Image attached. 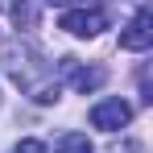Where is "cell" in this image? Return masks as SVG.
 <instances>
[{"label":"cell","instance_id":"cell-1","mask_svg":"<svg viewBox=\"0 0 153 153\" xmlns=\"http://www.w3.org/2000/svg\"><path fill=\"white\" fill-rule=\"evenodd\" d=\"M0 62H4L8 79H13L33 103H58L62 79H58V71H54L29 42H0Z\"/></svg>","mask_w":153,"mask_h":153},{"label":"cell","instance_id":"cell-2","mask_svg":"<svg viewBox=\"0 0 153 153\" xmlns=\"http://www.w3.org/2000/svg\"><path fill=\"white\" fill-rule=\"evenodd\" d=\"M58 25L66 33H75V37H95V33L108 29V13L103 8H66Z\"/></svg>","mask_w":153,"mask_h":153},{"label":"cell","instance_id":"cell-3","mask_svg":"<svg viewBox=\"0 0 153 153\" xmlns=\"http://www.w3.org/2000/svg\"><path fill=\"white\" fill-rule=\"evenodd\" d=\"M54 71L66 79L75 91H83V95H87V91H95V87H103V79H108V75H103V66H83L79 58H62Z\"/></svg>","mask_w":153,"mask_h":153},{"label":"cell","instance_id":"cell-4","mask_svg":"<svg viewBox=\"0 0 153 153\" xmlns=\"http://www.w3.org/2000/svg\"><path fill=\"white\" fill-rule=\"evenodd\" d=\"M132 120V108H128L120 95H112V100H100L91 108V124L103 128V132H120V128Z\"/></svg>","mask_w":153,"mask_h":153},{"label":"cell","instance_id":"cell-5","mask_svg":"<svg viewBox=\"0 0 153 153\" xmlns=\"http://www.w3.org/2000/svg\"><path fill=\"white\" fill-rule=\"evenodd\" d=\"M120 46H124V50H132V54H141V50H149V46H153V13H149V8H141V13L124 25Z\"/></svg>","mask_w":153,"mask_h":153},{"label":"cell","instance_id":"cell-6","mask_svg":"<svg viewBox=\"0 0 153 153\" xmlns=\"http://www.w3.org/2000/svg\"><path fill=\"white\" fill-rule=\"evenodd\" d=\"M8 17H13V25L21 33H29V29H37V4L33 0H13L8 4Z\"/></svg>","mask_w":153,"mask_h":153},{"label":"cell","instance_id":"cell-7","mask_svg":"<svg viewBox=\"0 0 153 153\" xmlns=\"http://www.w3.org/2000/svg\"><path fill=\"white\" fill-rule=\"evenodd\" d=\"M54 153H91V141H87V132H58Z\"/></svg>","mask_w":153,"mask_h":153},{"label":"cell","instance_id":"cell-8","mask_svg":"<svg viewBox=\"0 0 153 153\" xmlns=\"http://www.w3.org/2000/svg\"><path fill=\"white\" fill-rule=\"evenodd\" d=\"M13 153H50L42 141H21V145H13Z\"/></svg>","mask_w":153,"mask_h":153},{"label":"cell","instance_id":"cell-9","mask_svg":"<svg viewBox=\"0 0 153 153\" xmlns=\"http://www.w3.org/2000/svg\"><path fill=\"white\" fill-rule=\"evenodd\" d=\"M108 153H141V145L137 141H120V145H112Z\"/></svg>","mask_w":153,"mask_h":153},{"label":"cell","instance_id":"cell-10","mask_svg":"<svg viewBox=\"0 0 153 153\" xmlns=\"http://www.w3.org/2000/svg\"><path fill=\"white\" fill-rule=\"evenodd\" d=\"M46 4H54V8H71L75 0H46Z\"/></svg>","mask_w":153,"mask_h":153}]
</instances>
